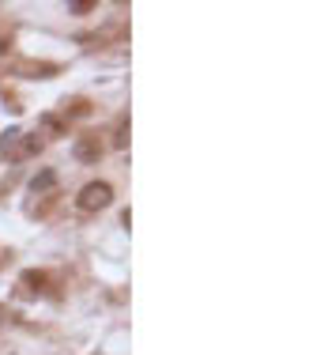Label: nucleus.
<instances>
[{"label": "nucleus", "instance_id": "obj_1", "mask_svg": "<svg viewBox=\"0 0 324 355\" xmlns=\"http://www.w3.org/2000/svg\"><path fill=\"white\" fill-rule=\"evenodd\" d=\"M114 205V189H109L106 182H87L80 189V197H75V208L80 212H102V208Z\"/></svg>", "mask_w": 324, "mask_h": 355}, {"label": "nucleus", "instance_id": "obj_2", "mask_svg": "<svg viewBox=\"0 0 324 355\" xmlns=\"http://www.w3.org/2000/svg\"><path fill=\"white\" fill-rule=\"evenodd\" d=\"M8 144H12V148H0V151H4L8 159H15V163L42 151V137H38V132H8Z\"/></svg>", "mask_w": 324, "mask_h": 355}, {"label": "nucleus", "instance_id": "obj_3", "mask_svg": "<svg viewBox=\"0 0 324 355\" xmlns=\"http://www.w3.org/2000/svg\"><path fill=\"white\" fill-rule=\"evenodd\" d=\"M72 151H75V159H80V163H98L102 144H98V137H80Z\"/></svg>", "mask_w": 324, "mask_h": 355}, {"label": "nucleus", "instance_id": "obj_4", "mask_svg": "<svg viewBox=\"0 0 324 355\" xmlns=\"http://www.w3.org/2000/svg\"><path fill=\"white\" fill-rule=\"evenodd\" d=\"M53 182H57V174L46 171V174H38V178L30 182V189H34V193H46V189H53Z\"/></svg>", "mask_w": 324, "mask_h": 355}, {"label": "nucleus", "instance_id": "obj_5", "mask_svg": "<svg viewBox=\"0 0 324 355\" xmlns=\"http://www.w3.org/2000/svg\"><path fill=\"white\" fill-rule=\"evenodd\" d=\"M125 144H129V121L117 125V137H114V148H125Z\"/></svg>", "mask_w": 324, "mask_h": 355}]
</instances>
